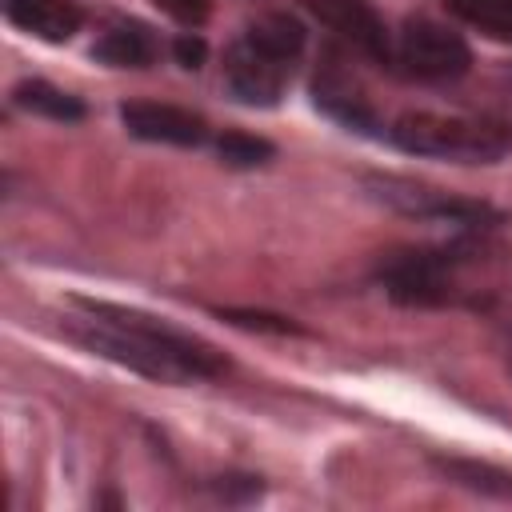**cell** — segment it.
Instances as JSON below:
<instances>
[{
	"instance_id": "cell-12",
	"label": "cell",
	"mask_w": 512,
	"mask_h": 512,
	"mask_svg": "<svg viewBox=\"0 0 512 512\" xmlns=\"http://www.w3.org/2000/svg\"><path fill=\"white\" fill-rule=\"evenodd\" d=\"M436 472L448 476L452 484L480 492V496H496V500H512V472L484 464V460H464V456H432Z\"/></svg>"
},
{
	"instance_id": "cell-4",
	"label": "cell",
	"mask_w": 512,
	"mask_h": 512,
	"mask_svg": "<svg viewBox=\"0 0 512 512\" xmlns=\"http://www.w3.org/2000/svg\"><path fill=\"white\" fill-rule=\"evenodd\" d=\"M364 188L372 200L388 204L400 216H416V220H448V224H468V228H484L496 220L488 204L452 196L444 188H432L408 176H364Z\"/></svg>"
},
{
	"instance_id": "cell-11",
	"label": "cell",
	"mask_w": 512,
	"mask_h": 512,
	"mask_svg": "<svg viewBox=\"0 0 512 512\" xmlns=\"http://www.w3.org/2000/svg\"><path fill=\"white\" fill-rule=\"evenodd\" d=\"M92 56L108 68H144L156 60V40L144 24L136 20H124V24H112L96 44H92Z\"/></svg>"
},
{
	"instance_id": "cell-19",
	"label": "cell",
	"mask_w": 512,
	"mask_h": 512,
	"mask_svg": "<svg viewBox=\"0 0 512 512\" xmlns=\"http://www.w3.org/2000/svg\"><path fill=\"white\" fill-rule=\"evenodd\" d=\"M160 12H168L172 20H180V24H188V28H200L204 20H208V12H212V4L208 0H152Z\"/></svg>"
},
{
	"instance_id": "cell-3",
	"label": "cell",
	"mask_w": 512,
	"mask_h": 512,
	"mask_svg": "<svg viewBox=\"0 0 512 512\" xmlns=\"http://www.w3.org/2000/svg\"><path fill=\"white\" fill-rule=\"evenodd\" d=\"M476 248L468 244H444V248H420L392 256L380 268V280L392 300L400 304H444L456 296V272L472 260Z\"/></svg>"
},
{
	"instance_id": "cell-16",
	"label": "cell",
	"mask_w": 512,
	"mask_h": 512,
	"mask_svg": "<svg viewBox=\"0 0 512 512\" xmlns=\"http://www.w3.org/2000/svg\"><path fill=\"white\" fill-rule=\"evenodd\" d=\"M448 8L468 24H480L496 36H512V0H448Z\"/></svg>"
},
{
	"instance_id": "cell-18",
	"label": "cell",
	"mask_w": 512,
	"mask_h": 512,
	"mask_svg": "<svg viewBox=\"0 0 512 512\" xmlns=\"http://www.w3.org/2000/svg\"><path fill=\"white\" fill-rule=\"evenodd\" d=\"M212 488L224 504H248L260 496V476H216Z\"/></svg>"
},
{
	"instance_id": "cell-20",
	"label": "cell",
	"mask_w": 512,
	"mask_h": 512,
	"mask_svg": "<svg viewBox=\"0 0 512 512\" xmlns=\"http://www.w3.org/2000/svg\"><path fill=\"white\" fill-rule=\"evenodd\" d=\"M204 56H208V44H204L200 36H180V40H176V60H180L184 68H200Z\"/></svg>"
},
{
	"instance_id": "cell-13",
	"label": "cell",
	"mask_w": 512,
	"mask_h": 512,
	"mask_svg": "<svg viewBox=\"0 0 512 512\" xmlns=\"http://www.w3.org/2000/svg\"><path fill=\"white\" fill-rule=\"evenodd\" d=\"M244 40L256 44L260 52H268V56L292 64V60L304 52V24H300L296 16H288V12H264V16H256V20L248 24Z\"/></svg>"
},
{
	"instance_id": "cell-7",
	"label": "cell",
	"mask_w": 512,
	"mask_h": 512,
	"mask_svg": "<svg viewBox=\"0 0 512 512\" xmlns=\"http://www.w3.org/2000/svg\"><path fill=\"white\" fill-rule=\"evenodd\" d=\"M120 124L136 136V140H152V144H176V148H196L208 136L204 116L176 108V104H156V100H132L120 104Z\"/></svg>"
},
{
	"instance_id": "cell-9",
	"label": "cell",
	"mask_w": 512,
	"mask_h": 512,
	"mask_svg": "<svg viewBox=\"0 0 512 512\" xmlns=\"http://www.w3.org/2000/svg\"><path fill=\"white\" fill-rule=\"evenodd\" d=\"M8 20L44 44H68L84 24V8L80 0H8Z\"/></svg>"
},
{
	"instance_id": "cell-2",
	"label": "cell",
	"mask_w": 512,
	"mask_h": 512,
	"mask_svg": "<svg viewBox=\"0 0 512 512\" xmlns=\"http://www.w3.org/2000/svg\"><path fill=\"white\" fill-rule=\"evenodd\" d=\"M392 144L412 156H436L456 164H492L512 148V128L488 116H444V112H404L388 128Z\"/></svg>"
},
{
	"instance_id": "cell-8",
	"label": "cell",
	"mask_w": 512,
	"mask_h": 512,
	"mask_svg": "<svg viewBox=\"0 0 512 512\" xmlns=\"http://www.w3.org/2000/svg\"><path fill=\"white\" fill-rule=\"evenodd\" d=\"M308 8L324 28H332L340 40H348L368 60H388L392 52L388 28L368 0H308Z\"/></svg>"
},
{
	"instance_id": "cell-14",
	"label": "cell",
	"mask_w": 512,
	"mask_h": 512,
	"mask_svg": "<svg viewBox=\"0 0 512 512\" xmlns=\"http://www.w3.org/2000/svg\"><path fill=\"white\" fill-rule=\"evenodd\" d=\"M12 100L24 112H36V116H48V120H84V104L72 92L48 84V80H20L12 88Z\"/></svg>"
},
{
	"instance_id": "cell-10",
	"label": "cell",
	"mask_w": 512,
	"mask_h": 512,
	"mask_svg": "<svg viewBox=\"0 0 512 512\" xmlns=\"http://www.w3.org/2000/svg\"><path fill=\"white\" fill-rule=\"evenodd\" d=\"M312 104L324 116H332L336 124H344V128H356V132H376L380 128L376 124V112L368 108V100L360 96V88L348 84L344 72H336V68H324L312 80Z\"/></svg>"
},
{
	"instance_id": "cell-6",
	"label": "cell",
	"mask_w": 512,
	"mask_h": 512,
	"mask_svg": "<svg viewBox=\"0 0 512 512\" xmlns=\"http://www.w3.org/2000/svg\"><path fill=\"white\" fill-rule=\"evenodd\" d=\"M288 72L292 64L260 52L256 44L248 40H236L228 52H224V84L228 92L240 100V104H252V108H272L280 104L284 96V84H288Z\"/></svg>"
},
{
	"instance_id": "cell-15",
	"label": "cell",
	"mask_w": 512,
	"mask_h": 512,
	"mask_svg": "<svg viewBox=\"0 0 512 512\" xmlns=\"http://www.w3.org/2000/svg\"><path fill=\"white\" fill-rule=\"evenodd\" d=\"M216 156L228 168H256V164H268L276 156V148L260 136H248V132H224L216 140Z\"/></svg>"
},
{
	"instance_id": "cell-17",
	"label": "cell",
	"mask_w": 512,
	"mask_h": 512,
	"mask_svg": "<svg viewBox=\"0 0 512 512\" xmlns=\"http://www.w3.org/2000/svg\"><path fill=\"white\" fill-rule=\"evenodd\" d=\"M220 316L228 324H240V328H260V332H276V336H296L300 324H292L288 316H272V312H244V308H220Z\"/></svg>"
},
{
	"instance_id": "cell-1",
	"label": "cell",
	"mask_w": 512,
	"mask_h": 512,
	"mask_svg": "<svg viewBox=\"0 0 512 512\" xmlns=\"http://www.w3.org/2000/svg\"><path fill=\"white\" fill-rule=\"evenodd\" d=\"M76 304L88 316V320H80L76 336L92 352H100L140 376L180 384V380H200V376L224 372V356L212 344L184 336L148 312L104 304V300H76Z\"/></svg>"
},
{
	"instance_id": "cell-5",
	"label": "cell",
	"mask_w": 512,
	"mask_h": 512,
	"mask_svg": "<svg viewBox=\"0 0 512 512\" xmlns=\"http://www.w3.org/2000/svg\"><path fill=\"white\" fill-rule=\"evenodd\" d=\"M400 64L420 76V80H456L472 68V48L464 44L460 32L428 20V16H412L400 28V44H396Z\"/></svg>"
},
{
	"instance_id": "cell-21",
	"label": "cell",
	"mask_w": 512,
	"mask_h": 512,
	"mask_svg": "<svg viewBox=\"0 0 512 512\" xmlns=\"http://www.w3.org/2000/svg\"><path fill=\"white\" fill-rule=\"evenodd\" d=\"M508 368H512V328H508Z\"/></svg>"
}]
</instances>
